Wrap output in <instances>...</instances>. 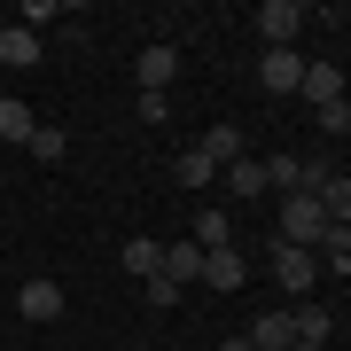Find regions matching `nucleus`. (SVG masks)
<instances>
[{
    "instance_id": "3",
    "label": "nucleus",
    "mask_w": 351,
    "mask_h": 351,
    "mask_svg": "<svg viewBox=\"0 0 351 351\" xmlns=\"http://www.w3.org/2000/svg\"><path fill=\"white\" fill-rule=\"evenodd\" d=\"M313 265H320L313 250H297V242H274V281H281V289H297V297H313V281H320Z\"/></svg>"
},
{
    "instance_id": "8",
    "label": "nucleus",
    "mask_w": 351,
    "mask_h": 351,
    "mask_svg": "<svg viewBox=\"0 0 351 351\" xmlns=\"http://www.w3.org/2000/svg\"><path fill=\"white\" fill-rule=\"evenodd\" d=\"M242 336H250V351H289V343H297V328H289V313H258Z\"/></svg>"
},
{
    "instance_id": "18",
    "label": "nucleus",
    "mask_w": 351,
    "mask_h": 351,
    "mask_svg": "<svg viewBox=\"0 0 351 351\" xmlns=\"http://www.w3.org/2000/svg\"><path fill=\"white\" fill-rule=\"evenodd\" d=\"M172 172H180V188H211V180H219V164L203 156V149H188V156L172 164Z\"/></svg>"
},
{
    "instance_id": "24",
    "label": "nucleus",
    "mask_w": 351,
    "mask_h": 351,
    "mask_svg": "<svg viewBox=\"0 0 351 351\" xmlns=\"http://www.w3.org/2000/svg\"><path fill=\"white\" fill-rule=\"evenodd\" d=\"M320 133H328V141L351 133V101H320Z\"/></svg>"
},
{
    "instance_id": "12",
    "label": "nucleus",
    "mask_w": 351,
    "mask_h": 351,
    "mask_svg": "<svg viewBox=\"0 0 351 351\" xmlns=\"http://www.w3.org/2000/svg\"><path fill=\"white\" fill-rule=\"evenodd\" d=\"M164 281H203V250L195 242H164Z\"/></svg>"
},
{
    "instance_id": "15",
    "label": "nucleus",
    "mask_w": 351,
    "mask_h": 351,
    "mask_svg": "<svg viewBox=\"0 0 351 351\" xmlns=\"http://www.w3.org/2000/svg\"><path fill=\"white\" fill-rule=\"evenodd\" d=\"M289 328H297V343H328V328H336V320H328V313H320L313 297H304L297 313H289Z\"/></svg>"
},
{
    "instance_id": "25",
    "label": "nucleus",
    "mask_w": 351,
    "mask_h": 351,
    "mask_svg": "<svg viewBox=\"0 0 351 351\" xmlns=\"http://www.w3.org/2000/svg\"><path fill=\"white\" fill-rule=\"evenodd\" d=\"M172 304H180V281L156 274V281H149V313H172Z\"/></svg>"
},
{
    "instance_id": "4",
    "label": "nucleus",
    "mask_w": 351,
    "mask_h": 351,
    "mask_svg": "<svg viewBox=\"0 0 351 351\" xmlns=\"http://www.w3.org/2000/svg\"><path fill=\"white\" fill-rule=\"evenodd\" d=\"M258 32H265V47H289V39L304 32V8H297V0H265V8H258Z\"/></svg>"
},
{
    "instance_id": "14",
    "label": "nucleus",
    "mask_w": 351,
    "mask_h": 351,
    "mask_svg": "<svg viewBox=\"0 0 351 351\" xmlns=\"http://www.w3.org/2000/svg\"><path fill=\"white\" fill-rule=\"evenodd\" d=\"M226 188H234L242 203H258V195H265V164H250V156H234V164H226Z\"/></svg>"
},
{
    "instance_id": "10",
    "label": "nucleus",
    "mask_w": 351,
    "mask_h": 351,
    "mask_svg": "<svg viewBox=\"0 0 351 351\" xmlns=\"http://www.w3.org/2000/svg\"><path fill=\"white\" fill-rule=\"evenodd\" d=\"M32 133H39V117L24 110L16 94H0V141H16V149H32Z\"/></svg>"
},
{
    "instance_id": "11",
    "label": "nucleus",
    "mask_w": 351,
    "mask_h": 351,
    "mask_svg": "<svg viewBox=\"0 0 351 351\" xmlns=\"http://www.w3.org/2000/svg\"><path fill=\"white\" fill-rule=\"evenodd\" d=\"M188 242H195V250H226V242H234V219H226V211H195Z\"/></svg>"
},
{
    "instance_id": "21",
    "label": "nucleus",
    "mask_w": 351,
    "mask_h": 351,
    "mask_svg": "<svg viewBox=\"0 0 351 351\" xmlns=\"http://www.w3.org/2000/svg\"><path fill=\"white\" fill-rule=\"evenodd\" d=\"M320 211L351 226V180H343V172H336V180H328V188H320Z\"/></svg>"
},
{
    "instance_id": "26",
    "label": "nucleus",
    "mask_w": 351,
    "mask_h": 351,
    "mask_svg": "<svg viewBox=\"0 0 351 351\" xmlns=\"http://www.w3.org/2000/svg\"><path fill=\"white\" fill-rule=\"evenodd\" d=\"M219 351H250V336H226V343H219Z\"/></svg>"
},
{
    "instance_id": "17",
    "label": "nucleus",
    "mask_w": 351,
    "mask_h": 351,
    "mask_svg": "<svg viewBox=\"0 0 351 351\" xmlns=\"http://www.w3.org/2000/svg\"><path fill=\"white\" fill-rule=\"evenodd\" d=\"M265 188H281V195H304V164H297V156H265Z\"/></svg>"
},
{
    "instance_id": "23",
    "label": "nucleus",
    "mask_w": 351,
    "mask_h": 351,
    "mask_svg": "<svg viewBox=\"0 0 351 351\" xmlns=\"http://www.w3.org/2000/svg\"><path fill=\"white\" fill-rule=\"evenodd\" d=\"M313 258H328V265L351 258V226H343V219H328V234H320V250H313Z\"/></svg>"
},
{
    "instance_id": "19",
    "label": "nucleus",
    "mask_w": 351,
    "mask_h": 351,
    "mask_svg": "<svg viewBox=\"0 0 351 351\" xmlns=\"http://www.w3.org/2000/svg\"><path fill=\"white\" fill-rule=\"evenodd\" d=\"M125 274H164V242H125Z\"/></svg>"
},
{
    "instance_id": "22",
    "label": "nucleus",
    "mask_w": 351,
    "mask_h": 351,
    "mask_svg": "<svg viewBox=\"0 0 351 351\" xmlns=\"http://www.w3.org/2000/svg\"><path fill=\"white\" fill-rule=\"evenodd\" d=\"M304 164V195H320L328 180H336V164H328V149H313V156H297Z\"/></svg>"
},
{
    "instance_id": "20",
    "label": "nucleus",
    "mask_w": 351,
    "mask_h": 351,
    "mask_svg": "<svg viewBox=\"0 0 351 351\" xmlns=\"http://www.w3.org/2000/svg\"><path fill=\"white\" fill-rule=\"evenodd\" d=\"M63 149H71L63 125H39V133H32V156H39V164H63Z\"/></svg>"
},
{
    "instance_id": "16",
    "label": "nucleus",
    "mask_w": 351,
    "mask_h": 351,
    "mask_svg": "<svg viewBox=\"0 0 351 351\" xmlns=\"http://www.w3.org/2000/svg\"><path fill=\"white\" fill-rule=\"evenodd\" d=\"M195 149H203V156H211V164H219V172H226V164H234V156H242V133H234V125H211V133H203V141H195Z\"/></svg>"
},
{
    "instance_id": "27",
    "label": "nucleus",
    "mask_w": 351,
    "mask_h": 351,
    "mask_svg": "<svg viewBox=\"0 0 351 351\" xmlns=\"http://www.w3.org/2000/svg\"><path fill=\"white\" fill-rule=\"evenodd\" d=\"M289 351H320V343H289Z\"/></svg>"
},
{
    "instance_id": "9",
    "label": "nucleus",
    "mask_w": 351,
    "mask_h": 351,
    "mask_svg": "<svg viewBox=\"0 0 351 351\" xmlns=\"http://www.w3.org/2000/svg\"><path fill=\"white\" fill-rule=\"evenodd\" d=\"M0 63H8V71H32V63H39V32L0 24Z\"/></svg>"
},
{
    "instance_id": "7",
    "label": "nucleus",
    "mask_w": 351,
    "mask_h": 351,
    "mask_svg": "<svg viewBox=\"0 0 351 351\" xmlns=\"http://www.w3.org/2000/svg\"><path fill=\"white\" fill-rule=\"evenodd\" d=\"M203 281H211V289H242V281H250V258H242L234 242H226V250H203Z\"/></svg>"
},
{
    "instance_id": "13",
    "label": "nucleus",
    "mask_w": 351,
    "mask_h": 351,
    "mask_svg": "<svg viewBox=\"0 0 351 351\" xmlns=\"http://www.w3.org/2000/svg\"><path fill=\"white\" fill-rule=\"evenodd\" d=\"M304 94H313V110L320 101H343V71L336 63H304Z\"/></svg>"
},
{
    "instance_id": "6",
    "label": "nucleus",
    "mask_w": 351,
    "mask_h": 351,
    "mask_svg": "<svg viewBox=\"0 0 351 351\" xmlns=\"http://www.w3.org/2000/svg\"><path fill=\"white\" fill-rule=\"evenodd\" d=\"M16 313H24V320H63V281H47V274H39V281H24Z\"/></svg>"
},
{
    "instance_id": "1",
    "label": "nucleus",
    "mask_w": 351,
    "mask_h": 351,
    "mask_svg": "<svg viewBox=\"0 0 351 351\" xmlns=\"http://www.w3.org/2000/svg\"><path fill=\"white\" fill-rule=\"evenodd\" d=\"M320 234H328V211H320V195H281L274 242H297V250H320Z\"/></svg>"
},
{
    "instance_id": "28",
    "label": "nucleus",
    "mask_w": 351,
    "mask_h": 351,
    "mask_svg": "<svg viewBox=\"0 0 351 351\" xmlns=\"http://www.w3.org/2000/svg\"><path fill=\"white\" fill-rule=\"evenodd\" d=\"M133 351H141V343H133Z\"/></svg>"
},
{
    "instance_id": "5",
    "label": "nucleus",
    "mask_w": 351,
    "mask_h": 351,
    "mask_svg": "<svg viewBox=\"0 0 351 351\" xmlns=\"http://www.w3.org/2000/svg\"><path fill=\"white\" fill-rule=\"evenodd\" d=\"M133 78H141V94H164V86H172V78H180V47H141Z\"/></svg>"
},
{
    "instance_id": "2",
    "label": "nucleus",
    "mask_w": 351,
    "mask_h": 351,
    "mask_svg": "<svg viewBox=\"0 0 351 351\" xmlns=\"http://www.w3.org/2000/svg\"><path fill=\"white\" fill-rule=\"evenodd\" d=\"M258 86H265V94H304V55H297V47H265Z\"/></svg>"
}]
</instances>
